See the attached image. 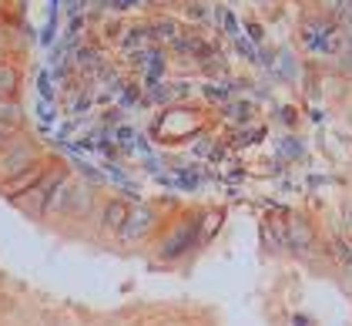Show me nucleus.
Masks as SVG:
<instances>
[{
    "instance_id": "7",
    "label": "nucleus",
    "mask_w": 352,
    "mask_h": 326,
    "mask_svg": "<svg viewBox=\"0 0 352 326\" xmlns=\"http://www.w3.org/2000/svg\"><path fill=\"white\" fill-rule=\"evenodd\" d=\"M128 209H131L128 202H111L108 209H104V225L118 232V229L124 225V218H128Z\"/></svg>"
},
{
    "instance_id": "1",
    "label": "nucleus",
    "mask_w": 352,
    "mask_h": 326,
    "mask_svg": "<svg viewBox=\"0 0 352 326\" xmlns=\"http://www.w3.org/2000/svg\"><path fill=\"white\" fill-rule=\"evenodd\" d=\"M30 165H34V148L30 145H14V141H7L3 148H0V175H7V179H14V175H21V172H28Z\"/></svg>"
},
{
    "instance_id": "5",
    "label": "nucleus",
    "mask_w": 352,
    "mask_h": 326,
    "mask_svg": "<svg viewBox=\"0 0 352 326\" xmlns=\"http://www.w3.org/2000/svg\"><path fill=\"white\" fill-rule=\"evenodd\" d=\"M17 84H21L17 71H14L10 64H3V61H0V101H10V98L17 94Z\"/></svg>"
},
{
    "instance_id": "4",
    "label": "nucleus",
    "mask_w": 352,
    "mask_h": 326,
    "mask_svg": "<svg viewBox=\"0 0 352 326\" xmlns=\"http://www.w3.org/2000/svg\"><path fill=\"white\" fill-rule=\"evenodd\" d=\"M41 175H44V172H41L37 165H30L28 172H21V175H14V179H7V182H3V195H10V198L28 195V192L41 182Z\"/></svg>"
},
{
    "instance_id": "2",
    "label": "nucleus",
    "mask_w": 352,
    "mask_h": 326,
    "mask_svg": "<svg viewBox=\"0 0 352 326\" xmlns=\"http://www.w3.org/2000/svg\"><path fill=\"white\" fill-rule=\"evenodd\" d=\"M151 225H155V212H151L148 205H131L124 225L118 229V236L128 239V243H135V239H144V236L151 232Z\"/></svg>"
},
{
    "instance_id": "3",
    "label": "nucleus",
    "mask_w": 352,
    "mask_h": 326,
    "mask_svg": "<svg viewBox=\"0 0 352 326\" xmlns=\"http://www.w3.org/2000/svg\"><path fill=\"white\" fill-rule=\"evenodd\" d=\"M60 182H64V172H60V168L47 172V175H41V182L28 192V209H34V212L47 209V198H51V192H54Z\"/></svg>"
},
{
    "instance_id": "6",
    "label": "nucleus",
    "mask_w": 352,
    "mask_h": 326,
    "mask_svg": "<svg viewBox=\"0 0 352 326\" xmlns=\"http://www.w3.org/2000/svg\"><path fill=\"white\" fill-rule=\"evenodd\" d=\"M289 245L292 249H309L312 245V229L305 225V222H289Z\"/></svg>"
},
{
    "instance_id": "8",
    "label": "nucleus",
    "mask_w": 352,
    "mask_h": 326,
    "mask_svg": "<svg viewBox=\"0 0 352 326\" xmlns=\"http://www.w3.org/2000/svg\"><path fill=\"white\" fill-rule=\"evenodd\" d=\"M342 7H339V14H342V21H346V28H349V37H352V0H339Z\"/></svg>"
},
{
    "instance_id": "9",
    "label": "nucleus",
    "mask_w": 352,
    "mask_h": 326,
    "mask_svg": "<svg viewBox=\"0 0 352 326\" xmlns=\"http://www.w3.org/2000/svg\"><path fill=\"white\" fill-rule=\"evenodd\" d=\"M3 145H7V132H0V148H3Z\"/></svg>"
}]
</instances>
